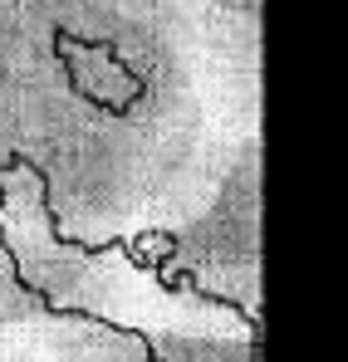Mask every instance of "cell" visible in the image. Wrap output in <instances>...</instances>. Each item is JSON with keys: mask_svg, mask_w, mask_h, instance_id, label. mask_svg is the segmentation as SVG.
<instances>
[{"mask_svg": "<svg viewBox=\"0 0 348 362\" xmlns=\"http://www.w3.org/2000/svg\"><path fill=\"white\" fill-rule=\"evenodd\" d=\"M0 245L15 259V274L50 313H84L152 343L157 362H201L196 353L226 348L231 338L255 343V323L231 303L176 289L137 259L133 245L64 240L50 211V191L35 162L0 167Z\"/></svg>", "mask_w": 348, "mask_h": 362, "instance_id": "cell-1", "label": "cell"}]
</instances>
